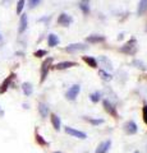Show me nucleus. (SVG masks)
Wrapping results in <instances>:
<instances>
[{
    "mask_svg": "<svg viewBox=\"0 0 147 153\" xmlns=\"http://www.w3.org/2000/svg\"><path fill=\"white\" fill-rule=\"evenodd\" d=\"M136 51H137V41L134 38H131L127 44H124L120 47V52L127 54V55H134Z\"/></svg>",
    "mask_w": 147,
    "mask_h": 153,
    "instance_id": "f257e3e1",
    "label": "nucleus"
},
{
    "mask_svg": "<svg viewBox=\"0 0 147 153\" xmlns=\"http://www.w3.org/2000/svg\"><path fill=\"white\" fill-rule=\"evenodd\" d=\"M51 63H53V57H47V59L42 63L41 65V83L45 82L47 74H49V70L51 68Z\"/></svg>",
    "mask_w": 147,
    "mask_h": 153,
    "instance_id": "f03ea898",
    "label": "nucleus"
},
{
    "mask_svg": "<svg viewBox=\"0 0 147 153\" xmlns=\"http://www.w3.org/2000/svg\"><path fill=\"white\" fill-rule=\"evenodd\" d=\"M79 92H81V85L79 84H73L72 87L67 91L65 97H67V100H69V101H74V100L78 97Z\"/></svg>",
    "mask_w": 147,
    "mask_h": 153,
    "instance_id": "7ed1b4c3",
    "label": "nucleus"
},
{
    "mask_svg": "<svg viewBox=\"0 0 147 153\" xmlns=\"http://www.w3.org/2000/svg\"><path fill=\"white\" fill-rule=\"evenodd\" d=\"M65 133L69 134V135H72V137L78 138V139H86V138H87L86 133H83V131H81V130H77V129L70 128V126L65 128Z\"/></svg>",
    "mask_w": 147,
    "mask_h": 153,
    "instance_id": "20e7f679",
    "label": "nucleus"
},
{
    "mask_svg": "<svg viewBox=\"0 0 147 153\" xmlns=\"http://www.w3.org/2000/svg\"><path fill=\"white\" fill-rule=\"evenodd\" d=\"M72 22H73V18L70 16H68L67 13H61L58 18V25L63 26V27H68Z\"/></svg>",
    "mask_w": 147,
    "mask_h": 153,
    "instance_id": "39448f33",
    "label": "nucleus"
},
{
    "mask_svg": "<svg viewBox=\"0 0 147 153\" xmlns=\"http://www.w3.org/2000/svg\"><path fill=\"white\" fill-rule=\"evenodd\" d=\"M87 49V46L86 45H83V44H72V45H69L65 47V51L67 52H70V54H73V52H78V51H84Z\"/></svg>",
    "mask_w": 147,
    "mask_h": 153,
    "instance_id": "423d86ee",
    "label": "nucleus"
},
{
    "mask_svg": "<svg viewBox=\"0 0 147 153\" xmlns=\"http://www.w3.org/2000/svg\"><path fill=\"white\" fill-rule=\"evenodd\" d=\"M102 105H104V108H105V111H106L109 115H111V116H114V117L118 116L116 108L114 107V105H113L110 101H109V100H105V101L102 102Z\"/></svg>",
    "mask_w": 147,
    "mask_h": 153,
    "instance_id": "0eeeda50",
    "label": "nucleus"
},
{
    "mask_svg": "<svg viewBox=\"0 0 147 153\" xmlns=\"http://www.w3.org/2000/svg\"><path fill=\"white\" fill-rule=\"evenodd\" d=\"M124 130L127 134H129V135H133V134L137 133V130H138V128H137V124L134 121H128L124 124Z\"/></svg>",
    "mask_w": 147,
    "mask_h": 153,
    "instance_id": "6e6552de",
    "label": "nucleus"
},
{
    "mask_svg": "<svg viewBox=\"0 0 147 153\" xmlns=\"http://www.w3.org/2000/svg\"><path fill=\"white\" fill-rule=\"evenodd\" d=\"M110 147H111V140H105V142H102L98 144L95 153H106L109 149H110Z\"/></svg>",
    "mask_w": 147,
    "mask_h": 153,
    "instance_id": "1a4fd4ad",
    "label": "nucleus"
},
{
    "mask_svg": "<svg viewBox=\"0 0 147 153\" xmlns=\"http://www.w3.org/2000/svg\"><path fill=\"white\" fill-rule=\"evenodd\" d=\"M14 76H16V74L14 73H12L10 75L8 76V78L4 80V82L1 83V85H0V93H4V92H7V89L9 88V85H10V83H12V80L14 79Z\"/></svg>",
    "mask_w": 147,
    "mask_h": 153,
    "instance_id": "9d476101",
    "label": "nucleus"
},
{
    "mask_svg": "<svg viewBox=\"0 0 147 153\" xmlns=\"http://www.w3.org/2000/svg\"><path fill=\"white\" fill-rule=\"evenodd\" d=\"M75 65H77V63H74V61H61V63H58L56 65H54V68L58 70H63V69L72 68V66H75Z\"/></svg>",
    "mask_w": 147,
    "mask_h": 153,
    "instance_id": "9b49d317",
    "label": "nucleus"
},
{
    "mask_svg": "<svg viewBox=\"0 0 147 153\" xmlns=\"http://www.w3.org/2000/svg\"><path fill=\"white\" fill-rule=\"evenodd\" d=\"M27 25H28V18H27V14L23 13L21 16V21H19V28H18V32L23 33L27 30Z\"/></svg>",
    "mask_w": 147,
    "mask_h": 153,
    "instance_id": "f8f14e48",
    "label": "nucleus"
},
{
    "mask_svg": "<svg viewBox=\"0 0 147 153\" xmlns=\"http://www.w3.org/2000/svg\"><path fill=\"white\" fill-rule=\"evenodd\" d=\"M50 119H51V124H53V126L55 130H60V126H61V121H60V117L58 116V115L55 114H51L50 115Z\"/></svg>",
    "mask_w": 147,
    "mask_h": 153,
    "instance_id": "ddd939ff",
    "label": "nucleus"
},
{
    "mask_svg": "<svg viewBox=\"0 0 147 153\" xmlns=\"http://www.w3.org/2000/svg\"><path fill=\"white\" fill-rule=\"evenodd\" d=\"M86 41L90 42V44H98V42H104V41H105V37H104V36H97V35H92V36H88L86 38Z\"/></svg>",
    "mask_w": 147,
    "mask_h": 153,
    "instance_id": "4468645a",
    "label": "nucleus"
},
{
    "mask_svg": "<svg viewBox=\"0 0 147 153\" xmlns=\"http://www.w3.org/2000/svg\"><path fill=\"white\" fill-rule=\"evenodd\" d=\"M39 112H40V115H41V117H47V115L50 114V110H49V107H47V105H45V103H39Z\"/></svg>",
    "mask_w": 147,
    "mask_h": 153,
    "instance_id": "2eb2a0df",
    "label": "nucleus"
},
{
    "mask_svg": "<svg viewBox=\"0 0 147 153\" xmlns=\"http://www.w3.org/2000/svg\"><path fill=\"white\" fill-rule=\"evenodd\" d=\"M147 12V0H141L138 3V9H137V14L138 16H143Z\"/></svg>",
    "mask_w": 147,
    "mask_h": 153,
    "instance_id": "dca6fc26",
    "label": "nucleus"
},
{
    "mask_svg": "<svg viewBox=\"0 0 147 153\" xmlns=\"http://www.w3.org/2000/svg\"><path fill=\"white\" fill-rule=\"evenodd\" d=\"M88 1H90V0H81V1H79V9L82 10V13L84 14V16H87V14L90 13Z\"/></svg>",
    "mask_w": 147,
    "mask_h": 153,
    "instance_id": "f3484780",
    "label": "nucleus"
},
{
    "mask_svg": "<svg viewBox=\"0 0 147 153\" xmlns=\"http://www.w3.org/2000/svg\"><path fill=\"white\" fill-rule=\"evenodd\" d=\"M22 89H23V93L26 96H31L32 92H34V87H32V84L28 83V82H25L22 84Z\"/></svg>",
    "mask_w": 147,
    "mask_h": 153,
    "instance_id": "a211bd4d",
    "label": "nucleus"
},
{
    "mask_svg": "<svg viewBox=\"0 0 147 153\" xmlns=\"http://www.w3.org/2000/svg\"><path fill=\"white\" fill-rule=\"evenodd\" d=\"M47 44H49V46L50 47H54V46H56L59 44V38H58V36H55V35H49L47 36Z\"/></svg>",
    "mask_w": 147,
    "mask_h": 153,
    "instance_id": "6ab92c4d",
    "label": "nucleus"
},
{
    "mask_svg": "<svg viewBox=\"0 0 147 153\" xmlns=\"http://www.w3.org/2000/svg\"><path fill=\"white\" fill-rule=\"evenodd\" d=\"M82 59L84 63L88 64L91 68H97V61H96V59H93L92 56H83Z\"/></svg>",
    "mask_w": 147,
    "mask_h": 153,
    "instance_id": "aec40b11",
    "label": "nucleus"
},
{
    "mask_svg": "<svg viewBox=\"0 0 147 153\" xmlns=\"http://www.w3.org/2000/svg\"><path fill=\"white\" fill-rule=\"evenodd\" d=\"M100 98H101V93L98 92V91H97V92H93V93L90 94V100H91L93 103L98 102V101H100Z\"/></svg>",
    "mask_w": 147,
    "mask_h": 153,
    "instance_id": "412c9836",
    "label": "nucleus"
},
{
    "mask_svg": "<svg viewBox=\"0 0 147 153\" xmlns=\"http://www.w3.org/2000/svg\"><path fill=\"white\" fill-rule=\"evenodd\" d=\"M98 61H100V63H102L104 65H105V68H107V69H111V68H113L110 60H107L105 56H100V57H98Z\"/></svg>",
    "mask_w": 147,
    "mask_h": 153,
    "instance_id": "4be33fe9",
    "label": "nucleus"
},
{
    "mask_svg": "<svg viewBox=\"0 0 147 153\" xmlns=\"http://www.w3.org/2000/svg\"><path fill=\"white\" fill-rule=\"evenodd\" d=\"M84 119H86L90 124H92V125H100V124L104 123L102 119H91V117H84Z\"/></svg>",
    "mask_w": 147,
    "mask_h": 153,
    "instance_id": "5701e85b",
    "label": "nucleus"
},
{
    "mask_svg": "<svg viewBox=\"0 0 147 153\" xmlns=\"http://www.w3.org/2000/svg\"><path fill=\"white\" fill-rule=\"evenodd\" d=\"M98 75H100L104 80H110V79H111V75L109 74V73H106L105 70H102V69L98 70Z\"/></svg>",
    "mask_w": 147,
    "mask_h": 153,
    "instance_id": "b1692460",
    "label": "nucleus"
},
{
    "mask_svg": "<svg viewBox=\"0 0 147 153\" xmlns=\"http://www.w3.org/2000/svg\"><path fill=\"white\" fill-rule=\"evenodd\" d=\"M36 142L39 143L40 146H47V142H46V140L44 139V138H42V137L40 135L39 133H36Z\"/></svg>",
    "mask_w": 147,
    "mask_h": 153,
    "instance_id": "393cba45",
    "label": "nucleus"
},
{
    "mask_svg": "<svg viewBox=\"0 0 147 153\" xmlns=\"http://www.w3.org/2000/svg\"><path fill=\"white\" fill-rule=\"evenodd\" d=\"M25 0H18V3H17V13L18 14H21L22 10H23V7H25Z\"/></svg>",
    "mask_w": 147,
    "mask_h": 153,
    "instance_id": "a878e982",
    "label": "nucleus"
},
{
    "mask_svg": "<svg viewBox=\"0 0 147 153\" xmlns=\"http://www.w3.org/2000/svg\"><path fill=\"white\" fill-rule=\"evenodd\" d=\"M41 3V0H28V8H31V9H34L36 8L39 4Z\"/></svg>",
    "mask_w": 147,
    "mask_h": 153,
    "instance_id": "bb28decb",
    "label": "nucleus"
},
{
    "mask_svg": "<svg viewBox=\"0 0 147 153\" xmlns=\"http://www.w3.org/2000/svg\"><path fill=\"white\" fill-rule=\"evenodd\" d=\"M46 54H47V52H46L45 50H39V51L35 52V56H36V57H42V56H45Z\"/></svg>",
    "mask_w": 147,
    "mask_h": 153,
    "instance_id": "cd10ccee",
    "label": "nucleus"
},
{
    "mask_svg": "<svg viewBox=\"0 0 147 153\" xmlns=\"http://www.w3.org/2000/svg\"><path fill=\"white\" fill-rule=\"evenodd\" d=\"M133 64H134V65H137V68H141V69H143V70L146 69V68H145V65H143V63H142V61L134 60V61H133Z\"/></svg>",
    "mask_w": 147,
    "mask_h": 153,
    "instance_id": "c85d7f7f",
    "label": "nucleus"
},
{
    "mask_svg": "<svg viewBox=\"0 0 147 153\" xmlns=\"http://www.w3.org/2000/svg\"><path fill=\"white\" fill-rule=\"evenodd\" d=\"M143 121L147 125V106H143Z\"/></svg>",
    "mask_w": 147,
    "mask_h": 153,
    "instance_id": "c756f323",
    "label": "nucleus"
},
{
    "mask_svg": "<svg viewBox=\"0 0 147 153\" xmlns=\"http://www.w3.org/2000/svg\"><path fill=\"white\" fill-rule=\"evenodd\" d=\"M1 41H3V36H1V35H0V42H1Z\"/></svg>",
    "mask_w": 147,
    "mask_h": 153,
    "instance_id": "7c9ffc66",
    "label": "nucleus"
},
{
    "mask_svg": "<svg viewBox=\"0 0 147 153\" xmlns=\"http://www.w3.org/2000/svg\"><path fill=\"white\" fill-rule=\"evenodd\" d=\"M134 153H140V152H138V151H136V152H134Z\"/></svg>",
    "mask_w": 147,
    "mask_h": 153,
    "instance_id": "2f4dec72",
    "label": "nucleus"
},
{
    "mask_svg": "<svg viewBox=\"0 0 147 153\" xmlns=\"http://www.w3.org/2000/svg\"><path fill=\"white\" fill-rule=\"evenodd\" d=\"M54 153H61V152H54Z\"/></svg>",
    "mask_w": 147,
    "mask_h": 153,
    "instance_id": "473e14b6",
    "label": "nucleus"
},
{
    "mask_svg": "<svg viewBox=\"0 0 147 153\" xmlns=\"http://www.w3.org/2000/svg\"><path fill=\"white\" fill-rule=\"evenodd\" d=\"M146 32H147V27H146Z\"/></svg>",
    "mask_w": 147,
    "mask_h": 153,
    "instance_id": "72a5a7b5",
    "label": "nucleus"
}]
</instances>
